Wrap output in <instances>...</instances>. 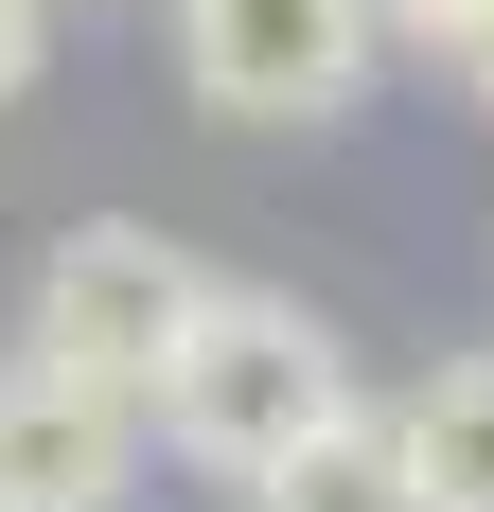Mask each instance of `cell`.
<instances>
[{
	"label": "cell",
	"mask_w": 494,
	"mask_h": 512,
	"mask_svg": "<svg viewBox=\"0 0 494 512\" xmlns=\"http://www.w3.org/2000/svg\"><path fill=\"white\" fill-rule=\"evenodd\" d=\"M389 71V0H177V89L212 124H353Z\"/></svg>",
	"instance_id": "7a4b0ae2"
},
{
	"label": "cell",
	"mask_w": 494,
	"mask_h": 512,
	"mask_svg": "<svg viewBox=\"0 0 494 512\" xmlns=\"http://www.w3.org/2000/svg\"><path fill=\"white\" fill-rule=\"evenodd\" d=\"M36 53H53V0H0V106L36 89Z\"/></svg>",
	"instance_id": "ba28073f"
},
{
	"label": "cell",
	"mask_w": 494,
	"mask_h": 512,
	"mask_svg": "<svg viewBox=\"0 0 494 512\" xmlns=\"http://www.w3.org/2000/svg\"><path fill=\"white\" fill-rule=\"evenodd\" d=\"M247 512H424V460H406L389 407H336L283 477H247Z\"/></svg>",
	"instance_id": "5b68a950"
},
{
	"label": "cell",
	"mask_w": 494,
	"mask_h": 512,
	"mask_svg": "<svg viewBox=\"0 0 494 512\" xmlns=\"http://www.w3.org/2000/svg\"><path fill=\"white\" fill-rule=\"evenodd\" d=\"M142 442H159V424L124 407V389H89V371H53L36 336L0 354V512H124Z\"/></svg>",
	"instance_id": "277c9868"
},
{
	"label": "cell",
	"mask_w": 494,
	"mask_h": 512,
	"mask_svg": "<svg viewBox=\"0 0 494 512\" xmlns=\"http://www.w3.org/2000/svg\"><path fill=\"white\" fill-rule=\"evenodd\" d=\"M389 53H442L459 89L494 106V0H389Z\"/></svg>",
	"instance_id": "52a82bcc"
},
{
	"label": "cell",
	"mask_w": 494,
	"mask_h": 512,
	"mask_svg": "<svg viewBox=\"0 0 494 512\" xmlns=\"http://www.w3.org/2000/svg\"><path fill=\"white\" fill-rule=\"evenodd\" d=\"M195 301H212V265L177 248V230H71V248L36 265V354L142 407V389H159V354L195 336Z\"/></svg>",
	"instance_id": "3957f363"
},
{
	"label": "cell",
	"mask_w": 494,
	"mask_h": 512,
	"mask_svg": "<svg viewBox=\"0 0 494 512\" xmlns=\"http://www.w3.org/2000/svg\"><path fill=\"white\" fill-rule=\"evenodd\" d=\"M389 424H406V460H424V512H494V354H442Z\"/></svg>",
	"instance_id": "8992f818"
},
{
	"label": "cell",
	"mask_w": 494,
	"mask_h": 512,
	"mask_svg": "<svg viewBox=\"0 0 494 512\" xmlns=\"http://www.w3.org/2000/svg\"><path fill=\"white\" fill-rule=\"evenodd\" d=\"M336 407H353V371H336V336H318L283 283H212L195 336H177L159 389H142V424H159L195 477H283Z\"/></svg>",
	"instance_id": "6da1fadb"
}]
</instances>
